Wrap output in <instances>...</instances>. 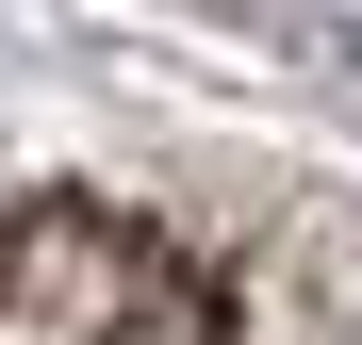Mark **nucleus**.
Wrapping results in <instances>:
<instances>
[{"label": "nucleus", "instance_id": "f257e3e1", "mask_svg": "<svg viewBox=\"0 0 362 345\" xmlns=\"http://www.w3.org/2000/svg\"><path fill=\"white\" fill-rule=\"evenodd\" d=\"M0 345H247V313L165 230L99 198H33V214H0Z\"/></svg>", "mask_w": 362, "mask_h": 345}]
</instances>
